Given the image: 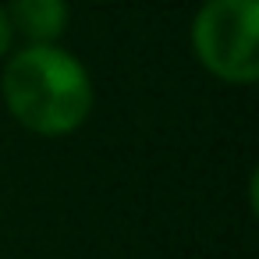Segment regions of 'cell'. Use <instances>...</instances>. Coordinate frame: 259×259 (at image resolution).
<instances>
[{"mask_svg": "<svg viewBox=\"0 0 259 259\" xmlns=\"http://www.w3.org/2000/svg\"><path fill=\"white\" fill-rule=\"evenodd\" d=\"M4 103L32 135H68L93 110V82L61 47H25L4 68Z\"/></svg>", "mask_w": 259, "mask_h": 259, "instance_id": "6da1fadb", "label": "cell"}, {"mask_svg": "<svg viewBox=\"0 0 259 259\" xmlns=\"http://www.w3.org/2000/svg\"><path fill=\"white\" fill-rule=\"evenodd\" d=\"M11 47V22H8V11L0 8V54Z\"/></svg>", "mask_w": 259, "mask_h": 259, "instance_id": "277c9868", "label": "cell"}, {"mask_svg": "<svg viewBox=\"0 0 259 259\" xmlns=\"http://www.w3.org/2000/svg\"><path fill=\"white\" fill-rule=\"evenodd\" d=\"M259 0H206L192 22L195 57L224 82L252 85L259 78Z\"/></svg>", "mask_w": 259, "mask_h": 259, "instance_id": "7a4b0ae2", "label": "cell"}, {"mask_svg": "<svg viewBox=\"0 0 259 259\" xmlns=\"http://www.w3.org/2000/svg\"><path fill=\"white\" fill-rule=\"evenodd\" d=\"M8 22L32 39V47H54L68 29V0H11Z\"/></svg>", "mask_w": 259, "mask_h": 259, "instance_id": "3957f363", "label": "cell"}]
</instances>
